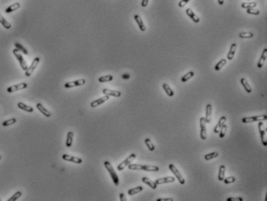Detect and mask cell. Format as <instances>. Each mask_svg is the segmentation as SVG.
I'll return each instance as SVG.
<instances>
[{"label":"cell","mask_w":267,"mask_h":201,"mask_svg":"<svg viewBox=\"0 0 267 201\" xmlns=\"http://www.w3.org/2000/svg\"><path fill=\"white\" fill-rule=\"evenodd\" d=\"M129 169L130 170H144V171H147V172H158L160 170V168L158 166H155V165H143L140 164H131L130 163L129 165Z\"/></svg>","instance_id":"cell-1"},{"label":"cell","mask_w":267,"mask_h":201,"mask_svg":"<svg viewBox=\"0 0 267 201\" xmlns=\"http://www.w3.org/2000/svg\"><path fill=\"white\" fill-rule=\"evenodd\" d=\"M104 165L105 167V169H107V171L109 172V175H110V176H111V179L113 181L114 184L115 186H119V179L118 177V175L116 174V172L114 169V168L112 167L111 164L108 161H105L104 162Z\"/></svg>","instance_id":"cell-2"},{"label":"cell","mask_w":267,"mask_h":201,"mask_svg":"<svg viewBox=\"0 0 267 201\" xmlns=\"http://www.w3.org/2000/svg\"><path fill=\"white\" fill-rule=\"evenodd\" d=\"M267 120V115H259L255 116H246L242 119V122L244 124H249L256 121H262Z\"/></svg>","instance_id":"cell-3"},{"label":"cell","mask_w":267,"mask_h":201,"mask_svg":"<svg viewBox=\"0 0 267 201\" xmlns=\"http://www.w3.org/2000/svg\"><path fill=\"white\" fill-rule=\"evenodd\" d=\"M13 53L15 55V57L16 58V59L19 61V63L20 65V66H21L22 69L24 70V71H27V69H28V66H27V64L25 61V59L23 58V57L21 55V54L19 53V50L18 49H14L13 50Z\"/></svg>","instance_id":"cell-4"},{"label":"cell","mask_w":267,"mask_h":201,"mask_svg":"<svg viewBox=\"0 0 267 201\" xmlns=\"http://www.w3.org/2000/svg\"><path fill=\"white\" fill-rule=\"evenodd\" d=\"M169 169L170 170L173 172V174L174 175L175 177L177 178V180L179 181V183L181 184V185H184V183H185V179H184V178L183 177V175L180 174V172H179V170L177 169L176 166H175L174 164H170L169 165Z\"/></svg>","instance_id":"cell-5"},{"label":"cell","mask_w":267,"mask_h":201,"mask_svg":"<svg viewBox=\"0 0 267 201\" xmlns=\"http://www.w3.org/2000/svg\"><path fill=\"white\" fill-rule=\"evenodd\" d=\"M258 127H259V134H260V138H261V141H262V145L264 146H267V134L266 129H265L264 127V124L262 121H259V124H258Z\"/></svg>","instance_id":"cell-6"},{"label":"cell","mask_w":267,"mask_h":201,"mask_svg":"<svg viewBox=\"0 0 267 201\" xmlns=\"http://www.w3.org/2000/svg\"><path fill=\"white\" fill-rule=\"evenodd\" d=\"M207 122L204 119V117H201L200 118V127H201V132H200V136L202 140H206L208 138V132H207Z\"/></svg>","instance_id":"cell-7"},{"label":"cell","mask_w":267,"mask_h":201,"mask_svg":"<svg viewBox=\"0 0 267 201\" xmlns=\"http://www.w3.org/2000/svg\"><path fill=\"white\" fill-rule=\"evenodd\" d=\"M136 158V154H131L128 157L125 161H123L122 162H121L120 164L118 165V166H117V169L119 170V171H122L125 168L126 166H128L132 162V161H134V159Z\"/></svg>","instance_id":"cell-8"},{"label":"cell","mask_w":267,"mask_h":201,"mask_svg":"<svg viewBox=\"0 0 267 201\" xmlns=\"http://www.w3.org/2000/svg\"><path fill=\"white\" fill-rule=\"evenodd\" d=\"M40 58L39 57H37V58H35L33 59V61L31 63V65H29V67L27 69V70L25 72V75H26V76L27 77H29L31 75L33 72H34V70L37 69V65H38V64L40 63Z\"/></svg>","instance_id":"cell-9"},{"label":"cell","mask_w":267,"mask_h":201,"mask_svg":"<svg viewBox=\"0 0 267 201\" xmlns=\"http://www.w3.org/2000/svg\"><path fill=\"white\" fill-rule=\"evenodd\" d=\"M27 86L28 85H27L26 82H22V83H19V84H17V85H14L8 87L7 88V92L9 93H14V92H16V91H19V90L24 89L27 88Z\"/></svg>","instance_id":"cell-10"},{"label":"cell","mask_w":267,"mask_h":201,"mask_svg":"<svg viewBox=\"0 0 267 201\" xmlns=\"http://www.w3.org/2000/svg\"><path fill=\"white\" fill-rule=\"evenodd\" d=\"M85 79H78L75 80V81H72V82H68L64 84V87L66 89H70V88L75 87V86H80V85H85Z\"/></svg>","instance_id":"cell-11"},{"label":"cell","mask_w":267,"mask_h":201,"mask_svg":"<svg viewBox=\"0 0 267 201\" xmlns=\"http://www.w3.org/2000/svg\"><path fill=\"white\" fill-rule=\"evenodd\" d=\"M109 95H104L103 97H101V98L98 99H96V100H94L93 102L91 103V106L93 107V108H95V107H97V106H100L101 105L102 103H104L105 102H106L107 100H109Z\"/></svg>","instance_id":"cell-12"},{"label":"cell","mask_w":267,"mask_h":201,"mask_svg":"<svg viewBox=\"0 0 267 201\" xmlns=\"http://www.w3.org/2000/svg\"><path fill=\"white\" fill-rule=\"evenodd\" d=\"M175 181V178L174 176H167V177L164 178H160L158 179L155 181V183L157 186L158 185H162V184H165V183H174Z\"/></svg>","instance_id":"cell-13"},{"label":"cell","mask_w":267,"mask_h":201,"mask_svg":"<svg viewBox=\"0 0 267 201\" xmlns=\"http://www.w3.org/2000/svg\"><path fill=\"white\" fill-rule=\"evenodd\" d=\"M62 158H63V160H65V161H71V162H74V163H76V164H81L82 163L81 159H79V158H77V157L71 156V155H66V154L63 155Z\"/></svg>","instance_id":"cell-14"},{"label":"cell","mask_w":267,"mask_h":201,"mask_svg":"<svg viewBox=\"0 0 267 201\" xmlns=\"http://www.w3.org/2000/svg\"><path fill=\"white\" fill-rule=\"evenodd\" d=\"M102 93L105 95H109V96H114V97H120L122 95V93L117 91V90H111L109 89H104L102 90Z\"/></svg>","instance_id":"cell-15"},{"label":"cell","mask_w":267,"mask_h":201,"mask_svg":"<svg viewBox=\"0 0 267 201\" xmlns=\"http://www.w3.org/2000/svg\"><path fill=\"white\" fill-rule=\"evenodd\" d=\"M266 58H267V48H265L263 51H262V55L259 58V61H258V65H257V67L259 68V69H261L262 68V66L264 65L265 62L266 61Z\"/></svg>","instance_id":"cell-16"},{"label":"cell","mask_w":267,"mask_h":201,"mask_svg":"<svg viewBox=\"0 0 267 201\" xmlns=\"http://www.w3.org/2000/svg\"><path fill=\"white\" fill-rule=\"evenodd\" d=\"M212 104H208L206 106V113L204 119L206 120L207 124H209L212 121Z\"/></svg>","instance_id":"cell-17"},{"label":"cell","mask_w":267,"mask_h":201,"mask_svg":"<svg viewBox=\"0 0 267 201\" xmlns=\"http://www.w3.org/2000/svg\"><path fill=\"white\" fill-rule=\"evenodd\" d=\"M186 13H187V15H188L194 23H196V24H198V23L200 22V18L194 13V11L190 8H188L186 9Z\"/></svg>","instance_id":"cell-18"},{"label":"cell","mask_w":267,"mask_h":201,"mask_svg":"<svg viewBox=\"0 0 267 201\" xmlns=\"http://www.w3.org/2000/svg\"><path fill=\"white\" fill-rule=\"evenodd\" d=\"M134 19H135L136 22V24H138V26H139V27H140V29L141 31L142 32L146 31V26L144 25V23L143 22V19H141L140 16V15H138V14H136L135 16H134Z\"/></svg>","instance_id":"cell-19"},{"label":"cell","mask_w":267,"mask_h":201,"mask_svg":"<svg viewBox=\"0 0 267 201\" xmlns=\"http://www.w3.org/2000/svg\"><path fill=\"white\" fill-rule=\"evenodd\" d=\"M236 48H237V44H236V43H233L232 44L230 47V50H229V52L228 54L227 55V59L228 60H232L233 58H234V56L236 54Z\"/></svg>","instance_id":"cell-20"},{"label":"cell","mask_w":267,"mask_h":201,"mask_svg":"<svg viewBox=\"0 0 267 201\" xmlns=\"http://www.w3.org/2000/svg\"><path fill=\"white\" fill-rule=\"evenodd\" d=\"M226 120L227 119H226L225 116H222V117L220 118L219 121H218V123L217 124H216V126H215L214 128V132L215 133V134H218V133H219L220 130H221V128L222 127L223 124H225Z\"/></svg>","instance_id":"cell-21"},{"label":"cell","mask_w":267,"mask_h":201,"mask_svg":"<svg viewBox=\"0 0 267 201\" xmlns=\"http://www.w3.org/2000/svg\"><path fill=\"white\" fill-rule=\"evenodd\" d=\"M142 182L146 184V185H148L153 190H156V188H157V185L156 184V183L154 181H153V180H151L150 179H149L148 177L142 178Z\"/></svg>","instance_id":"cell-22"},{"label":"cell","mask_w":267,"mask_h":201,"mask_svg":"<svg viewBox=\"0 0 267 201\" xmlns=\"http://www.w3.org/2000/svg\"><path fill=\"white\" fill-rule=\"evenodd\" d=\"M37 108L42 113L43 115L47 117H50L51 116V113L49 110H47V109H46L44 106H43L41 103H37Z\"/></svg>","instance_id":"cell-23"},{"label":"cell","mask_w":267,"mask_h":201,"mask_svg":"<svg viewBox=\"0 0 267 201\" xmlns=\"http://www.w3.org/2000/svg\"><path fill=\"white\" fill-rule=\"evenodd\" d=\"M20 8V3H15L13 5H9V7L5 9V13H10L12 12H14V11L17 10L19 9Z\"/></svg>","instance_id":"cell-24"},{"label":"cell","mask_w":267,"mask_h":201,"mask_svg":"<svg viewBox=\"0 0 267 201\" xmlns=\"http://www.w3.org/2000/svg\"><path fill=\"white\" fill-rule=\"evenodd\" d=\"M240 82L242 85L243 86V88L245 89L246 92L248 93H252V88L250 86V85L249 84V82H247V80L245 79V78H242V79H240Z\"/></svg>","instance_id":"cell-25"},{"label":"cell","mask_w":267,"mask_h":201,"mask_svg":"<svg viewBox=\"0 0 267 201\" xmlns=\"http://www.w3.org/2000/svg\"><path fill=\"white\" fill-rule=\"evenodd\" d=\"M225 171H226V167L224 165H222L219 168V172H218V181H223L225 179Z\"/></svg>","instance_id":"cell-26"},{"label":"cell","mask_w":267,"mask_h":201,"mask_svg":"<svg viewBox=\"0 0 267 201\" xmlns=\"http://www.w3.org/2000/svg\"><path fill=\"white\" fill-rule=\"evenodd\" d=\"M163 89H164V91L166 92L167 95L170 96V97H172V96L174 95V90H173L170 87V85H168L167 83H164V84H163Z\"/></svg>","instance_id":"cell-27"},{"label":"cell","mask_w":267,"mask_h":201,"mask_svg":"<svg viewBox=\"0 0 267 201\" xmlns=\"http://www.w3.org/2000/svg\"><path fill=\"white\" fill-rule=\"evenodd\" d=\"M143 190V186H136V187L130 189L128 191V194H129V196H133V195H135V194H136V193H140V192H142Z\"/></svg>","instance_id":"cell-28"},{"label":"cell","mask_w":267,"mask_h":201,"mask_svg":"<svg viewBox=\"0 0 267 201\" xmlns=\"http://www.w3.org/2000/svg\"><path fill=\"white\" fill-rule=\"evenodd\" d=\"M17 106H18L19 108L21 109V110H23L24 111L29 112V113H33V107L27 106V105H26V104L23 103H19L18 104H17Z\"/></svg>","instance_id":"cell-29"},{"label":"cell","mask_w":267,"mask_h":201,"mask_svg":"<svg viewBox=\"0 0 267 201\" xmlns=\"http://www.w3.org/2000/svg\"><path fill=\"white\" fill-rule=\"evenodd\" d=\"M73 138H74V133L72 131H69L67 135V140H66V145L67 147H71L73 143Z\"/></svg>","instance_id":"cell-30"},{"label":"cell","mask_w":267,"mask_h":201,"mask_svg":"<svg viewBox=\"0 0 267 201\" xmlns=\"http://www.w3.org/2000/svg\"><path fill=\"white\" fill-rule=\"evenodd\" d=\"M0 24H2L3 27H5V29H7V30L10 29L11 27H12L10 23H9V22L7 21V20H6V19H5L4 18L2 15H1V14H0Z\"/></svg>","instance_id":"cell-31"},{"label":"cell","mask_w":267,"mask_h":201,"mask_svg":"<svg viewBox=\"0 0 267 201\" xmlns=\"http://www.w3.org/2000/svg\"><path fill=\"white\" fill-rule=\"evenodd\" d=\"M226 63H227V60L223 58V59H222L221 61H219L218 62L217 65H216L215 67H214V70H215V71H219V70H221L223 67L225 66V65H226Z\"/></svg>","instance_id":"cell-32"},{"label":"cell","mask_w":267,"mask_h":201,"mask_svg":"<svg viewBox=\"0 0 267 201\" xmlns=\"http://www.w3.org/2000/svg\"><path fill=\"white\" fill-rule=\"evenodd\" d=\"M257 3L256 2H250V3H242V8L243 9H250V8H255L256 7Z\"/></svg>","instance_id":"cell-33"},{"label":"cell","mask_w":267,"mask_h":201,"mask_svg":"<svg viewBox=\"0 0 267 201\" xmlns=\"http://www.w3.org/2000/svg\"><path fill=\"white\" fill-rule=\"evenodd\" d=\"M113 80V76L111 75H103V76H101L98 79V82H111Z\"/></svg>","instance_id":"cell-34"},{"label":"cell","mask_w":267,"mask_h":201,"mask_svg":"<svg viewBox=\"0 0 267 201\" xmlns=\"http://www.w3.org/2000/svg\"><path fill=\"white\" fill-rule=\"evenodd\" d=\"M218 157V153L216 152V151H214V152H212V153H209L207 154L204 155V160H206V161H210V160H212V159H216Z\"/></svg>","instance_id":"cell-35"},{"label":"cell","mask_w":267,"mask_h":201,"mask_svg":"<svg viewBox=\"0 0 267 201\" xmlns=\"http://www.w3.org/2000/svg\"><path fill=\"white\" fill-rule=\"evenodd\" d=\"M145 144L146 147L148 148V149L150 151H154L155 150V146L152 142V140L150 138H146L145 139Z\"/></svg>","instance_id":"cell-36"},{"label":"cell","mask_w":267,"mask_h":201,"mask_svg":"<svg viewBox=\"0 0 267 201\" xmlns=\"http://www.w3.org/2000/svg\"><path fill=\"white\" fill-rule=\"evenodd\" d=\"M254 36V34L252 32H242L239 34V37L240 38H243V39H246V38H252Z\"/></svg>","instance_id":"cell-37"},{"label":"cell","mask_w":267,"mask_h":201,"mask_svg":"<svg viewBox=\"0 0 267 201\" xmlns=\"http://www.w3.org/2000/svg\"><path fill=\"white\" fill-rule=\"evenodd\" d=\"M194 72H188L187 74L184 75V76L181 78V82H188V80H190V79H191V78L194 76Z\"/></svg>","instance_id":"cell-38"},{"label":"cell","mask_w":267,"mask_h":201,"mask_svg":"<svg viewBox=\"0 0 267 201\" xmlns=\"http://www.w3.org/2000/svg\"><path fill=\"white\" fill-rule=\"evenodd\" d=\"M15 47H16V49H18L19 50V51H21V52H23V53L24 54H26V55H27V54H28V50H27V49H26V48H24L23 46V45L22 44H19V43H15Z\"/></svg>","instance_id":"cell-39"},{"label":"cell","mask_w":267,"mask_h":201,"mask_svg":"<svg viewBox=\"0 0 267 201\" xmlns=\"http://www.w3.org/2000/svg\"><path fill=\"white\" fill-rule=\"evenodd\" d=\"M227 130H228V126L225 124H224L222 128H221V130H220L219 133H218V134H219L220 138H223L224 137H225V134H226V132H227Z\"/></svg>","instance_id":"cell-40"},{"label":"cell","mask_w":267,"mask_h":201,"mask_svg":"<svg viewBox=\"0 0 267 201\" xmlns=\"http://www.w3.org/2000/svg\"><path fill=\"white\" fill-rule=\"evenodd\" d=\"M246 12H247V13L248 14L255 15V16H258V15L260 14V11H259L258 9H256V8L247 9H246Z\"/></svg>","instance_id":"cell-41"},{"label":"cell","mask_w":267,"mask_h":201,"mask_svg":"<svg viewBox=\"0 0 267 201\" xmlns=\"http://www.w3.org/2000/svg\"><path fill=\"white\" fill-rule=\"evenodd\" d=\"M16 122V118H11V119H9L7 120H5L3 123V127H8V126H10V125L14 124Z\"/></svg>","instance_id":"cell-42"},{"label":"cell","mask_w":267,"mask_h":201,"mask_svg":"<svg viewBox=\"0 0 267 201\" xmlns=\"http://www.w3.org/2000/svg\"><path fill=\"white\" fill-rule=\"evenodd\" d=\"M22 196V193L20 191H18V192H16V193H14L13 196H11L10 198L9 199L8 201H16V200H18L20 196Z\"/></svg>","instance_id":"cell-43"},{"label":"cell","mask_w":267,"mask_h":201,"mask_svg":"<svg viewBox=\"0 0 267 201\" xmlns=\"http://www.w3.org/2000/svg\"><path fill=\"white\" fill-rule=\"evenodd\" d=\"M223 181H224V183H225V184H230V183H235L236 177H234V176H228V177L227 178H225Z\"/></svg>","instance_id":"cell-44"},{"label":"cell","mask_w":267,"mask_h":201,"mask_svg":"<svg viewBox=\"0 0 267 201\" xmlns=\"http://www.w3.org/2000/svg\"><path fill=\"white\" fill-rule=\"evenodd\" d=\"M189 1H190V0H181V1H180V3H179V4H178L179 7H180V8L184 7V6H185V5H187L188 3H189Z\"/></svg>","instance_id":"cell-45"},{"label":"cell","mask_w":267,"mask_h":201,"mask_svg":"<svg viewBox=\"0 0 267 201\" xmlns=\"http://www.w3.org/2000/svg\"><path fill=\"white\" fill-rule=\"evenodd\" d=\"M227 201H242L243 200V199L242 198V197H228L226 200Z\"/></svg>","instance_id":"cell-46"},{"label":"cell","mask_w":267,"mask_h":201,"mask_svg":"<svg viewBox=\"0 0 267 201\" xmlns=\"http://www.w3.org/2000/svg\"><path fill=\"white\" fill-rule=\"evenodd\" d=\"M119 198H120V200L121 201H126V197H125L123 193H121L119 194Z\"/></svg>","instance_id":"cell-47"},{"label":"cell","mask_w":267,"mask_h":201,"mask_svg":"<svg viewBox=\"0 0 267 201\" xmlns=\"http://www.w3.org/2000/svg\"><path fill=\"white\" fill-rule=\"evenodd\" d=\"M156 201H174L172 198H158Z\"/></svg>","instance_id":"cell-48"},{"label":"cell","mask_w":267,"mask_h":201,"mask_svg":"<svg viewBox=\"0 0 267 201\" xmlns=\"http://www.w3.org/2000/svg\"><path fill=\"white\" fill-rule=\"evenodd\" d=\"M149 1H150V0H142L141 5H142L143 7H146V6H147V5H148Z\"/></svg>","instance_id":"cell-49"},{"label":"cell","mask_w":267,"mask_h":201,"mask_svg":"<svg viewBox=\"0 0 267 201\" xmlns=\"http://www.w3.org/2000/svg\"><path fill=\"white\" fill-rule=\"evenodd\" d=\"M122 79H129L130 75L129 74H124L122 75Z\"/></svg>","instance_id":"cell-50"},{"label":"cell","mask_w":267,"mask_h":201,"mask_svg":"<svg viewBox=\"0 0 267 201\" xmlns=\"http://www.w3.org/2000/svg\"><path fill=\"white\" fill-rule=\"evenodd\" d=\"M218 4H219L220 5H222L224 4V3H225L224 0H218Z\"/></svg>","instance_id":"cell-51"},{"label":"cell","mask_w":267,"mask_h":201,"mask_svg":"<svg viewBox=\"0 0 267 201\" xmlns=\"http://www.w3.org/2000/svg\"><path fill=\"white\" fill-rule=\"evenodd\" d=\"M1 158H2V157H1V155H0V159H1Z\"/></svg>","instance_id":"cell-52"},{"label":"cell","mask_w":267,"mask_h":201,"mask_svg":"<svg viewBox=\"0 0 267 201\" xmlns=\"http://www.w3.org/2000/svg\"><path fill=\"white\" fill-rule=\"evenodd\" d=\"M248 1H249V0H248Z\"/></svg>","instance_id":"cell-53"}]
</instances>
